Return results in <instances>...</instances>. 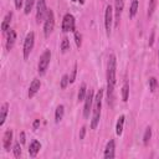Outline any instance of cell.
<instances>
[{
  "instance_id": "1",
  "label": "cell",
  "mask_w": 159,
  "mask_h": 159,
  "mask_svg": "<svg viewBox=\"0 0 159 159\" xmlns=\"http://www.w3.org/2000/svg\"><path fill=\"white\" fill-rule=\"evenodd\" d=\"M117 61L114 55H109L107 62V103L113 106L114 101V84H116V70Z\"/></svg>"
},
{
  "instance_id": "2",
  "label": "cell",
  "mask_w": 159,
  "mask_h": 159,
  "mask_svg": "<svg viewBox=\"0 0 159 159\" xmlns=\"http://www.w3.org/2000/svg\"><path fill=\"white\" fill-rule=\"evenodd\" d=\"M102 98H103V89H99L93 99V117L91 120V128L96 129L98 123H99V118H101V108H102Z\"/></svg>"
},
{
  "instance_id": "3",
  "label": "cell",
  "mask_w": 159,
  "mask_h": 159,
  "mask_svg": "<svg viewBox=\"0 0 159 159\" xmlns=\"http://www.w3.org/2000/svg\"><path fill=\"white\" fill-rule=\"evenodd\" d=\"M50 60H51V51L50 50H45L42 52V55L40 56L39 60V65H37V71L40 73V76H43L46 73V70L50 65Z\"/></svg>"
},
{
  "instance_id": "4",
  "label": "cell",
  "mask_w": 159,
  "mask_h": 159,
  "mask_svg": "<svg viewBox=\"0 0 159 159\" xmlns=\"http://www.w3.org/2000/svg\"><path fill=\"white\" fill-rule=\"evenodd\" d=\"M34 43H35V34L31 31L26 35V39L24 41V47H22V53H24V58L27 60L30 56V52L34 48Z\"/></svg>"
},
{
  "instance_id": "5",
  "label": "cell",
  "mask_w": 159,
  "mask_h": 159,
  "mask_svg": "<svg viewBox=\"0 0 159 159\" xmlns=\"http://www.w3.org/2000/svg\"><path fill=\"white\" fill-rule=\"evenodd\" d=\"M53 27H55V15L52 10H48L45 19V24H43V34L46 37H48L52 34Z\"/></svg>"
},
{
  "instance_id": "6",
  "label": "cell",
  "mask_w": 159,
  "mask_h": 159,
  "mask_svg": "<svg viewBox=\"0 0 159 159\" xmlns=\"http://www.w3.org/2000/svg\"><path fill=\"white\" fill-rule=\"evenodd\" d=\"M112 21H113V9H112L111 5H107V6H106V11H104V27H106V34H107V36L111 35Z\"/></svg>"
},
{
  "instance_id": "7",
  "label": "cell",
  "mask_w": 159,
  "mask_h": 159,
  "mask_svg": "<svg viewBox=\"0 0 159 159\" xmlns=\"http://www.w3.org/2000/svg\"><path fill=\"white\" fill-rule=\"evenodd\" d=\"M93 99H94V92H93V89H89L84 98V107H83V117L84 118L89 117L91 108L93 107Z\"/></svg>"
},
{
  "instance_id": "8",
  "label": "cell",
  "mask_w": 159,
  "mask_h": 159,
  "mask_svg": "<svg viewBox=\"0 0 159 159\" xmlns=\"http://www.w3.org/2000/svg\"><path fill=\"white\" fill-rule=\"evenodd\" d=\"M47 7H46V0H39L36 5V21L41 22L46 19L47 15Z\"/></svg>"
},
{
  "instance_id": "9",
  "label": "cell",
  "mask_w": 159,
  "mask_h": 159,
  "mask_svg": "<svg viewBox=\"0 0 159 159\" xmlns=\"http://www.w3.org/2000/svg\"><path fill=\"white\" fill-rule=\"evenodd\" d=\"M75 16L72 14H66L63 16L62 20V31L63 32H70V31H75Z\"/></svg>"
},
{
  "instance_id": "10",
  "label": "cell",
  "mask_w": 159,
  "mask_h": 159,
  "mask_svg": "<svg viewBox=\"0 0 159 159\" xmlns=\"http://www.w3.org/2000/svg\"><path fill=\"white\" fill-rule=\"evenodd\" d=\"M124 7V0H114V21H116V27L119 25L120 15Z\"/></svg>"
},
{
  "instance_id": "11",
  "label": "cell",
  "mask_w": 159,
  "mask_h": 159,
  "mask_svg": "<svg viewBox=\"0 0 159 159\" xmlns=\"http://www.w3.org/2000/svg\"><path fill=\"white\" fill-rule=\"evenodd\" d=\"M40 87H41V82H40V80L34 78V80H32V82L30 83V87H29V92H27L29 98H32V97L39 92Z\"/></svg>"
},
{
  "instance_id": "12",
  "label": "cell",
  "mask_w": 159,
  "mask_h": 159,
  "mask_svg": "<svg viewBox=\"0 0 159 159\" xmlns=\"http://www.w3.org/2000/svg\"><path fill=\"white\" fill-rule=\"evenodd\" d=\"M11 142H12V130H11V129H7V130L4 133V137H2V145H4V149H5L6 152L10 150Z\"/></svg>"
},
{
  "instance_id": "13",
  "label": "cell",
  "mask_w": 159,
  "mask_h": 159,
  "mask_svg": "<svg viewBox=\"0 0 159 159\" xmlns=\"http://www.w3.org/2000/svg\"><path fill=\"white\" fill-rule=\"evenodd\" d=\"M114 149H116V147H114V140L111 139V140L107 143V145H106V149H104V158H106V159H112V158H114Z\"/></svg>"
},
{
  "instance_id": "14",
  "label": "cell",
  "mask_w": 159,
  "mask_h": 159,
  "mask_svg": "<svg viewBox=\"0 0 159 159\" xmlns=\"http://www.w3.org/2000/svg\"><path fill=\"white\" fill-rule=\"evenodd\" d=\"M40 149H41V143L39 140H36V139L32 140L31 144H30V147H29V154H30V157L35 158L37 155V153L40 152Z\"/></svg>"
},
{
  "instance_id": "15",
  "label": "cell",
  "mask_w": 159,
  "mask_h": 159,
  "mask_svg": "<svg viewBox=\"0 0 159 159\" xmlns=\"http://www.w3.org/2000/svg\"><path fill=\"white\" fill-rule=\"evenodd\" d=\"M15 41H16V32H15V30L10 29V31L7 32V40H6V50L7 51H10L14 47Z\"/></svg>"
},
{
  "instance_id": "16",
  "label": "cell",
  "mask_w": 159,
  "mask_h": 159,
  "mask_svg": "<svg viewBox=\"0 0 159 159\" xmlns=\"http://www.w3.org/2000/svg\"><path fill=\"white\" fill-rule=\"evenodd\" d=\"M11 19H12V12L10 11V12L6 14V16L4 17V20H2V22H1V31H2V32H6V31L9 30Z\"/></svg>"
},
{
  "instance_id": "17",
  "label": "cell",
  "mask_w": 159,
  "mask_h": 159,
  "mask_svg": "<svg viewBox=\"0 0 159 159\" xmlns=\"http://www.w3.org/2000/svg\"><path fill=\"white\" fill-rule=\"evenodd\" d=\"M7 112H9V103H4L0 108V125H2L5 123V119H6V116H7Z\"/></svg>"
},
{
  "instance_id": "18",
  "label": "cell",
  "mask_w": 159,
  "mask_h": 159,
  "mask_svg": "<svg viewBox=\"0 0 159 159\" xmlns=\"http://www.w3.org/2000/svg\"><path fill=\"white\" fill-rule=\"evenodd\" d=\"M124 119H125V117L122 114V116H119V118H118V120H117V124H116V134H117V135H120V134L123 133Z\"/></svg>"
},
{
  "instance_id": "19",
  "label": "cell",
  "mask_w": 159,
  "mask_h": 159,
  "mask_svg": "<svg viewBox=\"0 0 159 159\" xmlns=\"http://www.w3.org/2000/svg\"><path fill=\"white\" fill-rule=\"evenodd\" d=\"M63 114H65V107L62 104H60L57 108H56V112H55V122L58 123L62 120L63 118Z\"/></svg>"
},
{
  "instance_id": "20",
  "label": "cell",
  "mask_w": 159,
  "mask_h": 159,
  "mask_svg": "<svg viewBox=\"0 0 159 159\" xmlns=\"http://www.w3.org/2000/svg\"><path fill=\"white\" fill-rule=\"evenodd\" d=\"M86 94H87V93H86V83H82L81 87H80V89H78V93H77V99H78V102L84 101Z\"/></svg>"
},
{
  "instance_id": "21",
  "label": "cell",
  "mask_w": 159,
  "mask_h": 159,
  "mask_svg": "<svg viewBox=\"0 0 159 159\" xmlns=\"http://www.w3.org/2000/svg\"><path fill=\"white\" fill-rule=\"evenodd\" d=\"M138 11V0H132L130 9H129V17H134Z\"/></svg>"
},
{
  "instance_id": "22",
  "label": "cell",
  "mask_w": 159,
  "mask_h": 159,
  "mask_svg": "<svg viewBox=\"0 0 159 159\" xmlns=\"http://www.w3.org/2000/svg\"><path fill=\"white\" fill-rule=\"evenodd\" d=\"M128 94H129V84L125 82L122 87V99H123V102L128 101Z\"/></svg>"
},
{
  "instance_id": "23",
  "label": "cell",
  "mask_w": 159,
  "mask_h": 159,
  "mask_svg": "<svg viewBox=\"0 0 159 159\" xmlns=\"http://www.w3.org/2000/svg\"><path fill=\"white\" fill-rule=\"evenodd\" d=\"M150 138H152V128L150 127H147L145 128V132H144V135H143V143H144V145H147L149 143Z\"/></svg>"
},
{
  "instance_id": "24",
  "label": "cell",
  "mask_w": 159,
  "mask_h": 159,
  "mask_svg": "<svg viewBox=\"0 0 159 159\" xmlns=\"http://www.w3.org/2000/svg\"><path fill=\"white\" fill-rule=\"evenodd\" d=\"M68 50H70V40L67 37H63L62 42H61V51H62V53H66Z\"/></svg>"
},
{
  "instance_id": "25",
  "label": "cell",
  "mask_w": 159,
  "mask_h": 159,
  "mask_svg": "<svg viewBox=\"0 0 159 159\" xmlns=\"http://www.w3.org/2000/svg\"><path fill=\"white\" fill-rule=\"evenodd\" d=\"M155 6H157V0H149V6H148V17H150L155 10Z\"/></svg>"
},
{
  "instance_id": "26",
  "label": "cell",
  "mask_w": 159,
  "mask_h": 159,
  "mask_svg": "<svg viewBox=\"0 0 159 159\" xmlns=\"http://www.w3.org/2000/svg\"><path fill=\"white\" fill-rule=\"evenodd\" d=\"M34 2H35V0H26L25 1V14L26 15L31 12L32 6H34Z\"/></svg>"
},
{
  "instance_id": "27",
  "label": "cell",
  "mask_w": 159,
  "mask_h": 159,
  "mask_svg": "<svg viewBox=\"0 0 159 159\" xmlns=\"http://www.w3.org/2000/svg\"><path fill=\"white\" fill-rule=\"evenodd\" d=\"M157 84H158V81L155 77H150L149 78V89L150 92H154L157 89Z\"/></svg>"
},
{
  "instance_id": "28",
  "label": "cell",
  "mask_w": 159,
  "mask_h": 159,
  "mask_svg": "<svg viewBox=\"0 0 159 159\" xmlns=\"http://www.w3.org/2000/svg\"><path fill=\"white\" fill-rule=\"evenodd\" d=\"M70 83V77L67 76V75H63L62 76V78H61V83H60V87L62 88V89H65L66 87H67V84Z\"/></svg>"
},
{
  "instance_id": "29",
  "label": "cell",
  "mask_w": 159,
  "mask_h": 159,
  "mask_svg": "<svg viewBox=\"0 0 159 159\" xmlns=\"http://www.w3.org/2000/svg\"><path fill=\"white\" fill-rule=\"evenodd\" d=\"M73 32H75V41H76L77 47H81V45H82V35L78 31H73Z\"/></svg>"
},
{
  "instance_id": "30",
  "label": "cell",
  "mask_w": 159,
  "mask_h": 159,
  "mask_svg": "<svg viewBox=\"0 0 159 159\" xmlns=\"http://www.w3.org/2000/svg\"><path fill=\"white\" fill-rule=\"evenodd\" d=\"M14 155H15V158H20V155H21V147H20V142L19 143H16L15 145H14Z\"/></svg>"
},
{
  "instance_id": "31",
  "label": "cell",
  "mask_w": 159,
  "mask_h": 159,
  "mask_svg": "<svg viewBox=\"0 0 159 159\" xmlns=\"http://www.w3.org/2000/svg\"><path fill=\"white\" fill-rule=\"evenodd\" d=\"M76 73H77V65L75 63L73 70H72V73H71V76H70V83H73V82H75V80H76Z\"/></svg>"
},
{
  "instance_id": "32",
  "label": "cell",
  "mask_w": 159,
  "mask_h": 159,
  "mask_svg": "<svg viewBox=\"0 0 159 159\" xmlns=\"http://www.w3.org/2000/svg\"><path fill=\"white\" fill-rule=\"evenodd\" d=\"M19 142H20L21 144L25 143V132H21V133H20V135H19Z\"/></svg>"
},
{
  "instance_id": "33",
  "label": "cell",
  "mask_w": 159,
  "mask_h": 159,
  "mask_svg": "<svg viewBox=\"0 0 159 159\" xmlns=\"http://www.w3.org/2000/svg\"><path fill=\"white\" fill-rule=\"evenodd\" d=\"M39 125H40V119H35L34 120V124H32V129L36 130L39 128Z\"/></svg>"
},
{
  "instance_id": "34",
  "label": "cell",
  "mask_w": 159,
  "mask_h": 159,
  "mask_svg": "<svg viewBox=\"0 0 159 159\" xmlns=\"http://www.w3.org/2000/svg\"><path fill=\"white\" fill-rule=\"evenodd\" d=\"M84 134H86V127H82L81 128V132H80V139H83L84 138Z\"/></svg>"
},
{
  "instance_id": "35",
  "label": "cell",
  "mask_w": 159,
  "mask_h": 159,
  "mask_svg": "<svg viewBox=\"0 0 159 159\" xmlns=\"http://www.w3.org/2000/svg\"><path fill=\"white\" fill-rule=\"evenodd\" d=\"M15 1V7L16 9H21L22 6V0H14Z\"/></svg>"
},
{
  "instance_id": "36",
  "label": "cell",
  "mask_w": 159,
  "mask_h": 159,
  "mask_svg": "<svg viewBox=\"0 0 159 159\" xmlns=\"http://www.w3.org/2000/svg\"><path fill=\"white\" fill-rule=\"evenodd\" d=\"M154 42V31H152V35H150V40H149V46H152Z\"/></svg>"
},
{
  "instance_id": "37",
  "label": "cell",
  "mask_w": 159,
  "mask_h": 159,
  "mask_svg": "<svg viewBox=\"0 0 159 159\" xmlns=\"http://www.w3.org/2000/svg\"><path fill=\"white\" fill-rule=\"evenodd\" d=\"M80 1V4H84V0H78Z\"/></svg>"
},
{
  "instance_id": "38",
  "label": "cell",
  "mask_w": 159,
  "mask_h": 159,
  "mask_svg": "<svg viewBox=\"0 0 159 159\" xmlns=\"http://www.w3.org/2000/svg\"><path fill=\"white\" fill-rule=\"evenodd\" d=\"M72 1H73V2H76V1H77V0H72Z\"/></svg>"
},
{
  "instance_id": "39",
  "label": "cell",
  "mask_w": 159,
  "mask_h": 159,
  "mask_svg": "<svg viewBox=\"0 0 159 159\" xmlns=\"http://www.w3.org/2000/svg\"><path fill=\"white\" fill-rule=\"evenodd\" d=\"M158 58H159V51H158Z\"/></svg>"
}]
</instances>
